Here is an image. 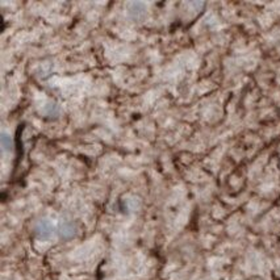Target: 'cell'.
Instances as JSON below:
<instances>
[{
    "instance_id": "1",
    "label": "cell",
    "mask_w": 280,
    "mask_h": 280,
    "mask_svg": "<svg viewBox=\"0 0 280 280\" xmlns=\"http://www.w3.org/2000/svg\"><path fill=\"white\" fill-rule=\"evenodd\" d=\"M53 231V226L50 224L48 220H42L40 221L36 226V233L37 236L42 240H46V238L50 237V234Z\"/></svg>"
},
{
    "instance_id": "2",
    "label": "cell",
    "mask_w": 280,
    "mask_h": 280,
    "mask_svg": "<svg viewBox=\"0 0 280 280\" xmlns=\"http://www.w3.org/2000/svg\"><path fill=\"white\" fill-rule=\"evenodd\" d=\"M145 11H146V8L142 3H133V4H130L129 14H130V16H132L133 19L138 20V19H141L142 16H145Z\"/></svg>"
},
{
    "instance_id": "3",
    "label": "cell",
    "mask_w": 280,
    "mask_h": 280,
    "mask_svg": "<svg viewBox=\"0 0 280 280\" xmlns=\"http://www.w3.org/2000/svg\"><path fill=\"white\" fill-rule=\"evenodd\" d=\"M60 233L63 238L73 237L74 233H75V227H74L73 224H69V222H66V224H63L62 226H61Z\"/></svg>"
},
{
    "instance_id": "4",
    "label": "cell",
    "mask_w": 280,
    "mask_h": 280,
    "mask_svg": "<svg viewBox=\"0 0 280 280\" xmlns=\"http://www.w3.org/2000/svg\"><path fill=\"white\" fill-rule=\"evenodd\" d=\"M2 145H3L4 150H8L11 148V139L8 138L7 134H3V137H2Z\"/></svg>"
}]
</instances>
